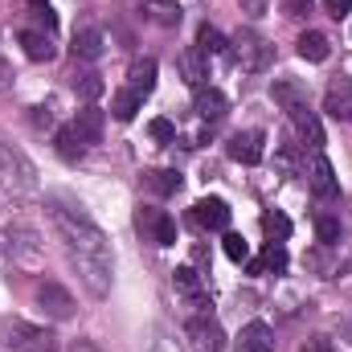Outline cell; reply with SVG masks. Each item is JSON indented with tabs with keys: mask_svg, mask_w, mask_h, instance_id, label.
Segmentation results:
<instances>
[{
	"mask_svg": "<svg viewBox=\"0 0 352 352\" xmlns=\"http://www.w3.org/2000/svg\"><path fill=\"white\" fill-rule=\"evenodd\" d=\"M50 221H54L58 238L66 242V254H70V263L78 266V274L90 287V295L102 299L111 291V270H115V254H111L107 234L90 217H82L78 209H66V205H50Z\"/></svg>",
	"mask_w": 352,
	"mask_h": 352,
	"instance_id": "1",
	"label": "cell"
},
{
	"mask_svg": "<svg viewBox=\"0 0 352 352\" xmlns=\"http://www.w3.org/2000/svg\"><path fill=\"white\" fill-rule=\"evenodd\" d=\"M0 184H4L8 192H16V197L37 192V168H33V160H29L21 148L4 144V140H0Z\"/></svg>",
	"mask_w": 352,
	"mask_h": 352,
	"instance_id": "2",
	"label": "cell"
},
{
	"mask_svg": "<svg viewBox=\"0 0 352 352\" xmlns=\"http://www.w3.org/2000/svg\"><path fill=\"white\" fill-rule=\"evenodd\" d=\"M234 62H238L246 74H263L266 66L274 62V45L266 41L263 33H254V29H242V33L234 37Z\"/></svg>",
	"mask_w": 352,
	"mask_h": 352,
	"instance_id": "3",
	"label": "cell"
},
{
	"mask_svg": "<svg viewBox=\"0 0 352 352\" xmlns=\"http://www.w3.org/2000/svg\"><path fill=\"white\" fill-rule=\"evenodd\" d=\"M184 336H188L192 352H226V332L213 316H192L184 324Z\"/></svg>",
	"mask_w": 352,
	"mask_h": 352,
	"instance_id": "4",
	"label": "cell"
},
{
	"mask_svg": "<svg viewBox=\"0 0 352 352\" xmlns=\"http://www.w3.org/2000/svg\"><path fill=\"white\" fill-rule=\"evenodd\" d=\"M135 226H140V234H148L156 246H176V221L164 209L140 205V209H135Z\"/></svg>",
	"mask_w": 352,
	"mask_h": 352,
	"instance_id": "5",
	"label": "cell"
},
{
	"mask_svg": "<svg viewBox=\"0 0 352 352\" xmlns=\"http://www.w3.org/2000/svg\"><path fill=\"white\" fill-rule=\"evenodd\" d=\"M37 307H41L50 320H70L78 303H74V295H70L62 283H41V287H37Z\"/></svg>",
	"mask_w": 352,
	"mask_h": 352,
	"instance_id": "6",
	"label": "cell"
},
{
	"mask_svg": "<svg viewBox=\"0 0 352 352\" xmlns=\"http://www.w3.org/2000/svg\"><path fill=\"white\" fill-rule=\"evenodd\" d=\"M8 250H12V258L21 266H41V238H37V230H29V226H12L8 230Z\"/></svg>",
	"mask_w": 352,
	"mask_h": 352,
	"instance_id": "7",
	"label": "cell"
},
{
	"mask_svg": "<svg viewBox=\"0 0 352 352\" xmlns=\"http://www.w3.org/2000/svg\"><path fill=\"white\" fill-rule=\"evenodd\" d=\"M324 111L340 123H352V74H336L324 90Z\"/></svg>",
	"mask_w": 352,
	"mask_h": 352,
	"instance_id": "8",
	"label": "cell"
},
{
	"mask_svg": "<svg viewBox=\"0 0 352 352\" xmlns=\"http://www.w3.org/2000/svg\"><path fill=\"white\" fill-rule=\"evenodd\" d=\"M307 184H311V192L320 197V201H332L336 192H340V184H336V168H332V160L328 156H311V164H307Z\"/></svg>",
	"mask_w": 352,
	"mask_h": 352,
	"instance_id": "9",
	"label": "cell"
},
{
	"mask_svg": "<svg viewBox=\"0 0 352 352\" xmlns=\"http://www.w3.org/2000/svg\"><path fill=\"white\" fill-rule=\"evenodd\" d=\"M192 221L201 226V230H230V205L221 201V197H201L197 205H192Z\"/></svg>",
	"mask_w": 352,
	"mask_h": 352,
	"instance_id": "10",
	"label": "cell"
},
{
	"mask_svg": "<svg viewBox=\"0 0 352 352\" xmlns=\"http://www.w3.org/2000/svg\"><path fill=\"white\" fill-rule=\"evenodd\" d=\"M263 144H266L263 131H238V135L230 140V148H226V152H230V160H238V164H258V160H263V152H266Z\"/></svg>",
	"mask_w": 352,
	"mask_h": 352,
	"instance_id": "11",
	"label": "cell"
},
{
	"mask_svg": "<svg viewBox=\"0 0 352 352\" xmlns=\"http://www.w3.org/2000/svg\"><path fill=\"white\" fill-rule=\"evenodd\" d=\"M270 98H274V102H278L287 115H299V111H307V90L299 87L295 78H274Z\"/></svg>",
	"mask_w": 352,
	"mask_h": 352,
	"instance_id": "12",
	"label": "cell"
},
{
	"mask_svg": "<svg viewBox=\"0 0 352 352\" xmlns=\"http://www.w3.org/2000/svg\"><path fill=\"white\" fill-rule=\"evenodd\" d=\"M192 111H197L205 123H221L226 111H230V102H226V94H221L217 87H201L197 98H192Z\"/></svg>",
	"mask_w": 352,
	"mask_h": 352,
	"instance_id": "13",
	"label": "cell"
},
{
	"mask_svg": "<svg viewBox=\"0 0 352 352\" xmlns=\"http://www.w3.org/2000/svg\"><path fill=\"white\" fill-rule=\"evenodd\" d=\"M156 74H160L156 58H135V62H131V70H127V87L144 98V94H152V90H156Z\"/></svg>",
	"mask_w": 352,
	"mask_h": 352,
	"instance_id": "14",
	"label": "cell"
},
{
	"mask_svg": "<svg viewBox=\"0 0 352 352\" xmlns=\"http://www.w3.org/2000/svg\"><path fill=\"white\" fill-rule=\"evenodd\" d=\"M238 352H270L274 349V332L266 328L263 320H254V324H246L242 328V336H238V344H234Z\"/></svg>",
	"mask_w": 352,
	"mask_h": 352,
	"instance_id": "15",
	"label": "cell"
},
{
	"mask_svg": "<svg viewBox=\"0 0 352 352\" xmlns=\"http://www.w3.org/2000/svg\"><path fill=\"white\" fill-rule=\"evenodd\" d=\"M16 41H21V50H25L29 62H54V54H58L54 41H50V33H37V29H25Z\"/></svg>",
	"mask_w": 352,
	"mask_h": 352,
	"instance_id": "16",
	"label": "cell"
},
{
	"mask_svg": "<svg viewBox=\"0 0 352 352\" xmlns=\"http://www.w3.org/2000/svg\"><path fill=\"white\" fill-rule=\"evenodd\" d=\"M291 123H295V131H299V140L307 144V148H324V123H320V115L307 107V111H299V115H291Z\"/></svg>",
	"mask_w": 352,
	"mask_h": 352,
	"instance_id": "17",
	"label": "cell"
},
{
	"mask_svg": "<svg viewBox=\"0 0 352 352\" xmlns=\"http://www.w3.org/2000/svg\"><path fill=\"white\" fill-rule=\"evenodd\" d=\"M180 74H184L188 87H197V90L205 87V78H209V62H205V54H201L197 45L180 54Z\"/></svg>",
	"mask_w": 352,
	"mask_h": 352,
	"instance_id": "18",
	"label": "cell"
},
{
	"mask_svg": "<svg viewBox=\"0 0 352 352\" xmlns=\"http://www.w3.org/2000/svg\"><path fill=\"white\" fill-rule=\"evenodd\" d=\"M70 127L78 131L82 144H98V140H102V111H98V107H82Z\"/></svg>",
	"mask_w": 352,
	"mask_h": 352,
	"instance_id": "19",
	"label": "cell"
},
{
	"mask_svg": "<svg viewBox=\"0 0 352 352\" xmlns=\"http://www.w3.org/2000/svg\"><path fill=\"white\" fill-rule=\"evenodd\" d=\"M299 58L303 62H328V54H332V41L324 37V33H316V29H307V33H299Z\"/></svg>",
	"mask_w": 352,
	"mask_h": 352,
	"instance_id": "20",
	"label": "cell"
},
{
	"mask_svg": "<svg viewBox=\"0 0 352 352\" xmlns=\"http://www.w3.org/2000/svg\"><path fill=\"white\" fill-rule=\"evenodd\" d=\"M70 50H74V58H82V62H98V58H102V50H107V41H102V33H98V29H78Z\"/></svg>",
	"mask_w": 352,
	"mask_h": 352,
	"instance_id": "21",
	"label": "cell"
},
{
	"mask_svg": "<svg viewBox=\"0 0 352 352\" xmlns=\"http://www.w3.org/2000/svg\"><path fill=\"white\" fill-rule=\"evenodd\" d=\"M144 12H148V21H156L160 29H176L180 16H184L176 0H144Z\"/></svg>",
	"mask_w": 352,
	"mask_h": 352,
	"instance_id": "22",
	"label": "cell"
},
{
	"mask_svg": "<svg viewBox=\"0 0 352 352\" xmlns=\"http://www.w3.org/2000/svg\"><path fill=\"white\" fill-rule=\"evenodd\" d=\"M54 148H58V156H62L66 164H78V160H82V152H87V144L78 140V131H74V127H58Z\"/></svg>",
	"mask_w": 352,
	"mask_h": 352,
	"instance_id": "23",
	"label": "cell"
},
{
	"mask_svg": "<svg viewBox=\"0 0 352 352\" xmlns=\"http://www.w3.org/2000/svg\"><path fill=\"white\" fill-rule=\"evenodd\" d=\"M144 188H148V192H156V197H173V192H180V173L152 168V173H144Z\"/></svg>",
	"mask_w": 352,
	"mask_h": 352,
	"instance_id": "24",
	"label": "cell"
},
{
	"mask_svg": "<svg viewBox=\"0 0 352 352\" xmlns=\"http://www.w3.org/2000/svg\"><path fill=\"white\" fill-rule=\"evenodd\" d=\"M140 102H144V98H140L131 87L115 90V98H111V115H115L119 123H131V119H135V111H140Z\"/></svg>",
	"mask_w": 352,
	"mask_h": 352,
	"instance_id": "25",
	"label": "cell"
},
{
	"mask_svg": "<svg viewBox=\"0 0 352 352\" xmlns=\"http://www.w3.org/2000/svg\"><path fill=\"white\" fill-rule=\"evenodd\" d=\"M70 87H74V94H78V98L94 102V98L107 90V82H102V74H94V70H78V74L70 78Z\"/></svg>",
	"mask_w": 352,
	"mask_h": 352,
	"instance_id": "26",
	"label": "cell"
},
{
	"mask_svg": "<svg viewBox=\"0 0 352 352\" xmlns=\"http://www.w3.org/2000/svg\"><path fill=\"white\" fill-rule=\"evenodd\" d=\"M263 234L270 242H287V238H291V221H287L278 209H266L263 213Z\"/></svg>",
	"mask_w": 352,
	"mask_h": 352,
	"instance_id": "27",
	"label": "cell"
},
{
	"mask_svg": "<svg viewBox=\"0 0 352 352\" xmlns=\"http://www.w3.org/2000/svg\"><path fill=\"white\" fill-rule=\"evenodd\" d=\"M197 50L209 58V54H226V37H221V29H213L209 21L197 29Z\"/></svg>",
	"mask_w": 352,
	"mask_h": 352,
	"instance_id": "28",
	"label": "cell"
},
{
	"mask_svg": "<svg viewBox=\"0 0 352 352\" xmlns=\"http://www.w3.org/2000/svg\"><path fill=\"white\" fill-rule=\"evenodd\" d=\"M258 263H263V270L283 274L287 263H291V258H287V246H283V242H266V250H263V258H258Z\"/></svg>",
	"mask_w": 352,
	"mask_h": 352,
	"instance_id": "29",
	"label": "cell"
},
{
	"mask_svg": "<svg viewBox=\"0 0 352 352\" xmlns=\"http://www.w3.org/2000/svg\"><path fill=\"white\" fill-rule=\"evenodd\" d=\"M4 332H8V349H12V344H16V349H25L29 340H37V336H41L37 328H29V324H21V320H12Z\"/></svg>",
	"mask_w": 352,
	"mask_h": 352,
	"instance_id": "30",
	"label": "cell"
},
{
	"mask_svg": "<svg viewBox=\"0 0 352 352\" xmlns=\"http://www.w3.org/2000/svg\"><path fill=\"white\" fill-rule=\"evenodd\" d=\"M316 238H320V246H336L340 242V221L336 217H320L316 221Z\"/></svg>",
	"mask_w": 352,
	"mask_h": 352,
	"instance_id": "31",
	"label": "cell"
},
{
	"mask_svg": "<svg viewBox=\"0 0 352 352\" xmlns=\"http://www.w3.org/2000/svg\"><path fill=\"white\" fill-rule=\"evenodd\" d=\"M173 283H176V291H184V295H197V291H201V274H197L192 266H180L173 274Z\"/></svg>",
	"mask_w": 352,
	"mask_h": 352,
	"instance_id": "32",
	"label": "cell"
},
{
	"mask_svg": "<svg viewBox=\"0 0 352 352\" xmlns=\"http://www.w3.org/2000/svg\"><path fill=\"white\" fill-rule=\"evenodd\" d=\"M226 258H230V263H246V258H250V246H246L242 234H226Z\"/></svg>",
	"mask_w": 352,
	"mask_h": 352,
	"instance_id": "33",
	"label": "cell"
},
{
	"mask_svg": "<svg viewBox=\"0 0 352 352\" xmlns=\"http://www.w3.org/2000/svg\"><path fill=\"white\" fill-rule=\"evenodd\" d=\"M148 135H152L156 144H173V140H176V127L168 123V119H152V123H148Z\"/></svg>",
	"mask_w": 352,
	"mask_h": 352,
	"instance_id": "34",
	"label": "cell"
},
{
	"mask_svg": "<svg viewBox=\"0 0 352 352\" xmlns=\"http://www.w3.org/2000/svg\"><path fill=\"white\" fill-rule=\"evenodd\" d=\"M33 16H37V25H45V33H54V29H58V16H54V8H50V4H37V8H33Z\"/></svg>",
	"mask_w": 352,
	"mask_h": 352,
	"instance_id": "35",
	"label": "cell"
},
{
	"mask_svg": "<svg viewBox=\"0 0 352 352\" xmlns=\"http://www.w3.org/2000/svg\"><path fill=\"white\" fill-rule=\"evenodd\" d=\"M283 12L295 16V21H303V16L311 12V0H283Z\"/></svg>",
	"mask_w": 352,
	"mask_h": 352,
	"instance_id": "36",
	"label": "cell"
},
{
	"mask_svg": "<svg viewBox=\"0 0 352 352\" xmlns=\"http://www.w3.org/2000/svg\"><path fill=\"white\" fill-rule=\"evenodd\" d=\"M29 123H33L37 131H45V127H54V115H50V107H33V115H29Z\"/></svg>",
	"mask_w": 352,
	"mask_h": 352,
	"instance_id": "37",
	"label": "cell"
},
{
	"mask_svg": "<svg viewBox=\"0 0 352 352\" xmlns=\"http://www.w3.org/2000/svg\"><path fill=\"white\" fill-rule=\"evenodd\" d=\"M21 352H54V336H45V332H41L37 340H29Z\"/></svg>",
	"mask_w": 352,
	"mask_h": 352,
	"instance_id": "38",
	"label": "cell"
},
{
	"mask_svg": "<svg viewBox=\"0 0 352 352\" xmlns=\"http://www.w3.org/2000/svg\"><path fill=\"white\" fill-rule=\"evenodd\" d=\"M324 8L340 21V16H349V12H352V0H324Z\"/></svg>",
	"mask_w": 352,
	"mask_h": 352,
	"instance_id": "39",
	"label": "cell"
},
{
	"mask_svg": "<svg viewBox=\"0 0 352 352\" xmlns=\"http://www.w3.org/2000/svg\"><path fill=\"white\" fill-rule=\"evenodd\" d=\"M299 352H336V349H332V340H328V336H311Z\"/></svg>",
	"mask_w": 352,
	"mask_h": 352,
	"instance_id": "40",
	"label": "cell"
},
{
	"mask_svg": "<svg viewBox=\"0 0 352 352\" xmlns=\"http://www.w3.org/2000/svg\"><path fill=\"white\" fill-rule=\"evenodd\" d=\"M278 173H295V148H283V152H278Z\"/></svg>",
	"mask_w": 352,
	"mask_h": 352,
	"instance_id": "41",
	"label": "cell"
},
{
	"mask_svg": "<svg viewBox=\"0 0 352 352\" xmlns=\"http://www.w3.org/2000/svg\"><path fill=\"white\" fill-rule=\"evenodd\" d=\"M238 4H242V12H246V16H263L270 0H238Z\"/></svg>",
	"mask_w": 352,
	"mask_h": 352,
	"instance_id": "42",
	"label": "cell"
},
{
	"mask_svg": "<svg viewBox=\"0 0 352 352\" xmlns=\"http://www.w3.org/2000/svg\"><path fill=\"white\" fill-rule=\"evenodd\" d=\"M70 352H102V349H98V344H90V340H78Z\"/></svg>",
	"mask_w": 352,
	"mask_h": 352,
	"instance_id": "43",
	"label": "cell"
},
{
	"mask_svg": "<svg viewBox=\"0 0 352 352\" xmlns=\"http://www.w3.org/2000/svg\"><path fill=\"white\" fill-rule=\"evenodd\" d=\"M29 4H33V8H37V4H45V0H29Z\"/></svg>",
	"mask_w": 352,
	"mask_h": 352,
	"instance_id": "44",
	"label": "cell"
}]
</instances>
